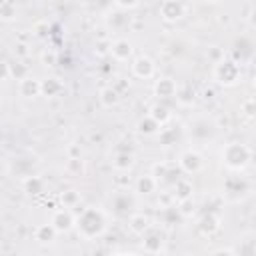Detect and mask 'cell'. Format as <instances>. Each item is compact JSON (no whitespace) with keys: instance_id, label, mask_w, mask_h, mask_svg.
<instances>
[{"instance_id":"cell-28","label":"cell","mask_w":256,"mask_h":256,"mask_svg":"<svg viewBox=\"0 0 256 256\" xmlns=\"http://www.w3.org/2000/svg\"><path fill=\"white\" fill-rule=\"evenodd\" d=\"M66 168H68V172H72V174H82V172H84V160H82V158H68Z\"/></svg>"},{"instance_id":"cell-6","label":"cell","mask_w":256,"mask_h":256,"mask_svg":"<svg viewBox=\"0 0 256 256\" xmlns=\"http://www.w3.org/2000/svg\"><path fill=\"white\" fill-rule=\"evenodd\" d=\"M50 224H52V228H54L56 232H70V230L74 228V224H76V218L72 216L70 210L62 208V210H56V212L52 214Z\"/></svg>"},{"instance_id":"cell-17","label":"cell","mask_w":256,"mask_h":256,"mask_svg":"<svg viewBox=\"0 0 256 256\" xmlns=\"http://www.w3.org/2000/svg\"><path fill=\"white\" fill-rule=\"evenodd\" d=\"M112 164H114V168H116L118 172H130L132 166H134V154H132V152H118V154L114 156Z\"/></svg>"},{"instance_id":"cell-24","label":"cell","mask_w":256,"mask_h":256,"mask_svg":"<svg viewBox=\"0 0 256 256\" xmlns=\"http://www.w3.org/2000/svg\"><path fill=\"white\" fill-rule=\"evenodd\" d=\"M60 202L64 204L66 210H68V208H74V206L80 204V194H78L76 190H66V192L60 194Z\"/></svg>"},{"instance_id":"cell-19","label":"cell","mask_w":256,"mask_h":256,"mask_svg":"<svg viewBox=\"0 0 256 256\" xmlns=\"http://www.w3.org/2000/svg\"><path fill=\"white\" fill-rule=\"evenodd\" d=\"M156 186H158V180L152 176V174H146V176H140L136 180V190L140 194H152L156 192Z\"/></svg>"},{"instance_id":"cell-31","label":"cell","mask_w":256,"mask_h":256,"mask_svg":"<svg viewBox=\"0 0 256 256\" xmlns=\"http://www.w3.org/2000/svg\"><path fill=\"white\" fill-rule=\"evenodd\" d=\"M32 30L38 38H44V36H48V22H36Z\"/></svg>"},{"instance_id":"cell-5","label":"cell","mask_w":256,"mask_h":256,"mask_svg":"<svg viewBox=\"0 0 256 256\" xmlns=\"http://www.w3.org/2000/svg\"><path fill=\"white\" fill-rule=\"evenodd\" d=\"M130 68H132V74H134L136 78H142V80H146V78H152V76H154L156 64H154V60H152L150 56H146V54H140V56H136V58L132 60Z\"/></svg>"},{"instance_id":"cell-40","label":"cell","mask_w":256,"mask_h":256,"mask_svg":"<svg viewBox=\"0 0 256 256\" xmlns=\"http://www.w3.org/2000/svg\"><path fill=\"white\" fill-rule=\"evenodd\" d=\"M128 180H130V178H126V176H124V172L116 176V182H118V184H122V186H124V184H128Z\"/></svg>"},{"instance_id":"cell-27","label":"cell","mask_w":256,"mask_h":256,"mask_svg":"<svg viewBox=\"0 0 256 256\" xmlns=\"http://www.w3.org/2000/svg\"><path fill=\"white\" fill-rule=\"evenodd\" d=\"M30 54H32V50H30V44H28V42L18 40V42L14 44V56H18V58H28Z\"/></svg>"},{"instance_id":"cell-21","label":"cell","mask_w":256,"mask_h":256,"mask_svg":"<svg viewBox=\"0 0 256 256\" xmlns=\"http://www.w3.org/2000/svg\"><path fill=\"white\" fill-rule=\"evenodd\" d=\"M22 186H24V190L28 192V194H40L42 190H44V180L40 178V176H26L24 180H22Z\"/></svg>"},{"instance_id":"cell-9","label":"cell","mask_w":256,"mask_h":256,"mask_svg":"<svg viewBox=\"0 0 256 256\" xmlns=\"http://www.w3.org/2000/svg\"><path fill=\"white\" fill-rule=\"evenodd\" d=\"M62 90H64V82L58 76H48L40 80V94L46 98H56L58 94H62Z\"/></svg>"},{"instance_id":"cell-3","label":"cell","mask_w":256,"mask_h":256,"mask_svg":"<svg viewBox=\"0 0 256 256\" xmlns=\"http://www.w3.org/2000/svg\"><path fill=\"white\" fill-rule=\"evenodd\" d=\"M238 76H240V66H238V62H234V60H230V58H224V60H220L218 64H214V78H216L220 84L230 86V84H234V82L238 80Z\"/></svg>"},{"instance_id":"cell-14","label":"cell","mask_w":256,"mask_h":256,"mask_svg":"<svg viewBox=\"0 0 256 256\" xmlns=\"http://www.w3.org/2000/svg\"><path fill=\"white\" fill-rule=\"evenodd\" d=\"M198 230H200L204 236H212V234H216V232L220 230V216H216V214H206V216L200 220Z\"/></svg>"},{"instance_id":"cell-39","label":"cell","mask_w":256,"mask_h":256,"mask_svg":"<svg viewBox=\"0 0 256 256\" xmlns=\"http://www.w3.org/2000/svg\"><path fill=\"white\" fill-rule=\"evenodd\" d=\"M98 54H106V52H110V42H98V50H96Z\"/></svg>"},{"instance_id":"cell-16","label":"cell","mask_w":256,"mask_h":256,"mask_svg":"<svg viewBox=\"0 0 256 256\" xmlns=\"http://www.w3.org/2000/svg\"><path fill=\"white\" fill-rule=\"evenodd\" d=\"M98 100H100V104H102L104 108H112V106L118 104L120 94H118L112 86H104V88H100V92H98Z\"/></svg>"},{"instance_id":"cell-15","label":"cell","mask_w":256,"mask_h":256,"mask_svg":"<svg viewBox=\"0 0 256 256\" xmlns=\"http://www.w3.org/2000/svg\"><path fill=\"white\" fill-rule=\"evenodd\" d=\"M158 126H164V124H168L170 122V118H172V114H170V110H168V106H164V104H154V106H150V114H148Z\"/></svg>"},{"instance_id":"cell-13","label":"cell","mask_w":256,"mask_h":256,"mask_svg":"<svg viewBox=\"0 0 256 256\" xmlns=\"http://www.w3.org/2000/svg\"><path fill=\"white\" fill-rule=\"evenodd\" d=\"M192 192H194L192 182L186 180V178H178L176 184H174V194H172V196H174L178 202H182V200H190V198H192Z\"/></svg>"},{"instance_id":"cell-8","label":"cell","mask_w":256,"mask_h":256,"mask_svg":"<svg viewBox=\"0 0 256 256\" xmlns=\"http://www.w3.org/2000/svg\"><path fill=\"white\" fill-rule=\"evenodd\" d=\"M132 52H134L132 42L126 40V38H118V40L110 42V54H112L114 60H118V62H124V60H128V58H132Z\"/></svg>"},{"instance_id":"cell-29","label":"cell","mask_w":256,"mask_h":256,"mask_svg":"<svg viewBox=\"0 0 256 256\" xmlns=\"http://www.w3.org/2000/svg\"><path fill=\"white\" fill-rule=\"evenodd\" d=\"M206 56H208L214 64H218L220 60H224V50H222L220 46H210V48L206 50Z\"/></svg>"},{"instance_id":"cell-22","label":"cell","mask_w":256,"mask_h":256,"mask_svg":"<svg viewBox=\"0 0 256 256\" xmlns=\"http://www.w3.org/2000/svg\"><path fill=\"white\" fill-rule=\"evenodd\" d=\"M54 234H56V230L52 228V224H40V226H36V230H34V238H36L38 242H42V244L52 242V240H54Z\"/></svg>"},{"instance_id":"cell-25","label":"cell","mask_w":256,"mask_h":256,"mask_svg":"<svg viewBox=\"0 0 256 256\" xmlns=\"http://www.w3.org/2000/svg\"><path fill=\"white\" fill-rule=\"evenodd\" d=\"M40 58H42V64L44 66H56L58 64V52L54 48H46Z\"/></svg>"},{"instance_id":"cell-35","label":"cell","mask_w":256,"mask_h":256,"mask_svg":"<svg viewBox=\"0 0 256 256\" xmlns=\"http://www.w3.org/2000/svg\"><path fill=\"white\" fill-rule=\"evenodd\" d=\"M8 78H10V64L4 62V60H0V82L2 80H8Z\"/></svg>"},{"instance_id":"cell-11","label":"cell","mask_w":256,"mask_h":256,"mask_svg":"<svg viewBox=\"0 0 256 256\" xmlns=\"http://www.w3.org/2000/svg\"><path fill=\"white\" fill-rule=\"evenodd\" d=\"M154 94L158 98H174L176 94V82L168 76H162L154 82Z\"/></svg>"},{"instance_id":"cell-4","label":"cell","mask_w":256,"mask_h":256,"mask_svg":"<svg viewBox=\"0 0 256 256\" xmlns=\"http://www.w3.org/2000/svg\"><path fill=\"white\" fill-rule=\"evenodd\" d=\"M186 10H188V4L176 2V0H166V2H162L160 8H158L160 18H162L164 22H176V20H180V18L186 14Z\"/></svg>"},{"instance_id":"cell-33","label":"cell","mask_w":256,"mask_h":256,"mask_svg":"<svg viewBox=\"0 0 256 256\" xmlns=\"http://www.w3.org/2000/svg\"><path fill=\"white\" fill-rule=\"evenodd\" d=\"M240 108H242V112H244L248 118H252V114H254V100H252V98L244 100V102L240 104Z\"/></svg>"},{"instance_id":"cell-1","label":"cell","mask_w":256,"mask_h":256,"mask_svg":"<svg viewBox=\"0 0 256 256\" xmlns=\"http://www.w3.org/2000/svg\"><path fill=\"white\" fill-rule=\"evenodd\" d=\"M74 226L78 228V232L84 238H94V236L102 234V230H104V216L94 208H86V210H82V214L78 216Z\"/></svg>"},{"instance_id":"cell-23","label":"cell","mask_w":256,"mask_h":256,"mask_svg":"<svg viewBox=\"0 0 256 256\" xmlns=\"http://www.w3.org/2000/svg\"><path fill=\"white\" fill-rule=\"evenodd\" d=\"M16 14H18V8H16L14 2H10V0L0 2V20H2V22H10V20H14Z\"/></svg>"},{"instance_id":"cell-18","label":"cell","mask_w":256,"mask_h":256,"mask_svg":"<svg viewBox=\"0 0 256 256\" xmlns=\"http://www.w3.org/2000/svg\"><path fill=\"white\" fill-rule=\"evenodd\" d=\"M142 246H144L146 252H150V254H158V252L162 250V246H164V240H162V236H160L158 232H150V234L142 240Z\"/></svg>"},{"instance_id":"cell-37","label":"cell","mask_w":256,"mask_h":256,"mask_svg":"<svg viewBox=\"0 0 256 256\" xmlns=\"http://www.w3.org/2000/svg\"><path fill=\"white\" fill-rule=\"evenodd\" d=\"M68 158H80V148H78L76 144H72V146L68 148Z\"/></svg>"},{"instance_id":"cell-30","label":"cell","mask_w":256,"mask_h":256,"mask_svg":"<svg viewBox=\"0 0 256 256\" xmlns=\"http://www.w3.org/2000/svg\"><path fill=\"white\" fill-rule=\"evenodd\" d=\"M178 212H180L182 216H190V214L194 212V204H192V198H190V200H182V202H180V208H178Z\"/></svg>"},{"instance_id":"cell-7","label":"cell","mask_w":256,"mask_h":256,"mask_svg":"<svg viewBox=\"0 0 256 256\" xmlns=\"http://www.w3.org/2000/svg\"><path fill=\"white\" fill-rule=\"evenodd\" d=\"M202 156L196 152V150H186L180 154V168L186 172V174H196L202 170Z\"/></svg>"},{"instance_id":"cell-38","label":"cell","mask_w":256,"mask_h":256,"mask_svg":"<svg viewBox=\"0 0 256 256\" xmlns=\"http://www.w3.org/2000/svg\"><path fill=\"white\" fill-rule=\"evenodd\" d=\"M212 256H236V254H234V250H230V248H220V250H216Z\"/></svg>"},{"instance_id":"cell-10","label":"cell","mask_w":256,"mask_h":256,"mask_svg":"<svg viewBox=\"0 0 256 256\" xmlns=\"http://www.w3.org/2000/svg\"><path fill=\"white\" fill-rule=\"evenodd\" d=\"M18 92L24 98H36L40 94V80L34 76H26L18 82Z\"/></svg>"},{"instance_id":"cell-36","label":"cell","mask_w":256,"mask_h":256,"mask_svg":"<svg viewBox=\"0 0 256 256\" xmlns=\"http://www.w3.org/2000/svg\"><path fill=\"white\" fill-rule=\"evenodd\" d=\"M128 86H130V84H128V82H126L124 78H118V80H116V84H114L112 88H114V90H116L118 94H122L124 90H128Z\"/></svg>"},{"instance_id":"cell-34","label":"cell","mask_w":256,"mask_h":256,"mask_svg":"<svg viewBox=\"0 0 256 256\" xmlns=\"http://www.w3.org/2000/svg\"><path fill=\"white\" fill-rule=\"evenodd\" d=\"M200 96H202V100H212L216 96V88L214 86H204L202 92H200Z\"/></svg>"},{"instance_id":"cell-2","label":"cell","mask_w":256,"mask_h":256,"mask_svg":"<svg viewBox=\"0 0 256 256\" xmlns=\"http://www.w3.org/2000/svg\"><path fill=\"white\" fill-rule=\"evenodd\" d=\"M250 158H252V150L240 142H230L222 150V162L232 170H242L250 162Z\"/></svg>"},{"instance_id":"cell-20","label":"cell","mask_w":256,"mask_h":256,"mask_svg":"<svg viewBox=\"0 0 256 256\" xmlns=\"http://www.w3.org/2000/svg\"><path fill=\"white\" fill-rule=\"evenodd\" d=\"M136 130H138L140 134H144V136H152V134H158L160 126H158L150 116H144V118H140V120H138Z\"/></svg>"},{"instance_id":"cell-26","label":"cell","mask_w":256,"mask_h":256,"mask_svg":"<svg viewBox=\"0 0 256 256\" xmlns=\"http://www.w3.org/2000/svg\"><path fill=\"white\" fill-rule=\"evenodd\" d=\"M10 76L16 78V80H22V78L30 76L28 74V66L26 64H10Z\"/></svg>"},{"instance_id":"cell-12","label":"cell","mask_w":256,"mask_h":256,"mask_svg":"<svg viewBox=\"0 0 256 256\" xmlns=\"http://www.w3.org/2000/svg\"><path fill=\"white\" fill-rule=\"evenodd\" d=\"M128 228H130L132 234L142 236V234H146V232L150 230V220H148V216L136 212V214H132V216L128 218Z\"/></svg>"},{"instance_id":"cell-32","label":"cell","mask_w":256,"mask_h":256,"mask_svg":"<svg viewBox=\"0 0 256 256\" xmlns=\"http://www.w3.org/2000/svg\"><path fill=\"white\" fill-rule=\"evenodd\" d=\"M168 174V166L166 164H154L152 166V176L158 180V178H162V176H166Z\"/></svg>"}]
</instances>
